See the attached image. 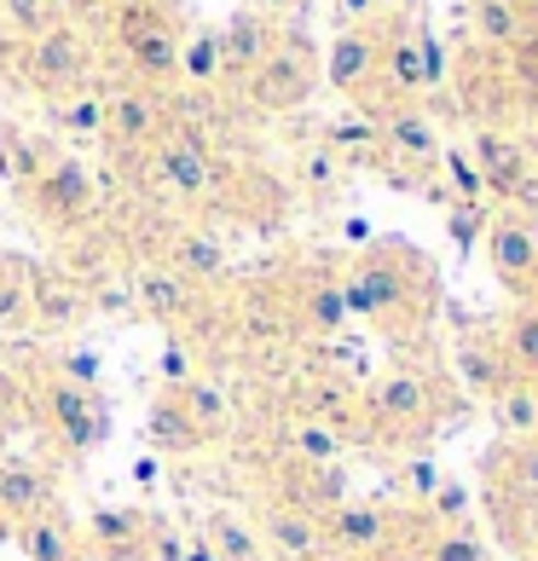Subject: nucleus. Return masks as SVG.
<instances>
[{"label": "nucleus", "mask_w": 538, "mask_h": 561, "mask_svg": "<svg viewBox=\"0 0 538 561\" xmlns=\"http://www.w3.org/2000/svg\"><path fill=\"white\" fill-rule=\"evenodd\" d=\"M180 76L197 81V88L220 81V41H215V30H197L192 41H180Z\"/></svg>", "instance_id": "nucleus-38"}, {"label": "nucleus", "mask_w": 538, "mask_h": 561, "mask_svg": "<svg viewBox=\"0 0 538 561\" xmlns=\"http://www.w3.org/2000/svg\"><path fill=\"white\" fill-rule=\"evenodd\" d=\"M388 35H394V18H365V24H342L336 41L324 53V70L319 81L336 99H365L370 81L382 76V53H388Z\"/></svg>", "instance_id": "nucleus-8"}, {"label": "nucleus", "mask_w": 538, "mask_h": 561, "mask_svg": "<svg viewBox=\"0 0 538 561\" xmlns=\"http://www.w3.org/2000/svg\"><path fill=\"white\" fill-rule=\"evenodd\" d=\"M377 145L400 162V169H411V174L440 169V157H446V139H440V128H434V116H428L423 105L382 111V116H377Z\"/></svg>", "instance_id": "nucleus-15"}, {"label": "nucleus", "mask_w": 538, "mask_h": 561, "mask_svg": "<svg viewBox=\"0 0 538 561\" xmlns=\"http://www.w3.org/2000/svg\"><path fill=\"white\" fill-rule=\"evenodd\" d=\"M58 504V474L35 457H7L0 451V533L24 527L30 515Z\"/></svg>", "instance_id": "nucleus-18"}, {"label": "nucleus", "mask_w": 538, "mask_h": 561, "mask_svg": "<svg viewBox=\"0 0 538 561\" xmlns=\"http://www.w3.org/2000/svg\"><path fill=\"white\" fill-rule=\"evenodd\" d=\"M174 122H169V105L157 99V88H116L105 93V145L111 151H151V145L169 134Z\"/></svg>", "instance_id": "nucleus-13"}, {"label": "nucleus", "mask_w": 538, "mask_h": 561, "mask_svg": "<svg viewBox=\"0 0 538 561\" xmlns=\"http://www.w3.org/2000/svg\"><path fill=\"white\" fill-rule=\"evenodd\" d=\"M116 7H122V0H116ZM157 7H169V0H157Z\"/></svg>", "instance_id": "nucleus-52"}, {"label": "nucleus", "mask_w": 538, "mask_h": 561, "mask_svg": "<svg viewBox=\"0 0 538 561\" xmlns=\"http://www.w3.org/2000/svg\"><path fill=\"white\" fill-rule=\"evenodd\" d=\"M58 122H65V134H81V139H105V93H93V88H81L70 93L65 105H58Z\"/></svg>", "instance_id": "nucleus-39"}, {"label": "nucleus", "mask_w": 538, "mask_h": 561, "mask_svg": "<svg viewBox=\"0 0 538 561\" xmlns=\"http://www.w3.org/2000/svg\"><path fill=\"white\" fill-rule=\"evenodd\" d=\"M440 162L451 169V185L463 192V203H481V197H487V185H481V169H474V157H463V151H446Z\"/></svg>", "instance_id": "nucleus-43"}, {"label": "nucleus", "mask_w": 538, "mask_h": 561, "mask_svg": "<svg viewBox=\"0 0 538 561\" xmlns=\"http://www.w3.org/2000/svg\"><path fill=\"white\" fill-rule=\"evenodd\" d=\"M93 70V47H88V35H81L76 24H53L30 35V47H24V81L35 93H47V99H70L81 93V81H88Z\"/></svg>", "instance_id": "nucleus-11"}, {"label": "nucleus", "mask_w": 538, "mask_h": 561, "mask_svg": "<svg viewBox=\"0 0 538 561\" xmlns=\"http://www.w3.org/2000/svg\"><path fill=\"white\" fill-rule=\"evenodd\" d=\"M30 330V278L24 273H0V336Z\"/></svg>", "instance_id": "nucleus-41"}, {"label": "nucleus", "mask_w": 538, "mask_h": 561, "mask_svg": "<svg viewBox=\"0 0 538 561\" xmlns=\"http://www.w3.org/2000/svg\"><path fill=\"white\" fill-rule=\"evenodd\" d=\"M336 7H342L347 24H365V18H382L388 12V0H336Z\"/></svg>", "instance_id": "nucleus-46"}, {"label": "nucleus", "mask_w": 538, "mask_h": 561, "mask_svg": "<svg viewBox=\"0 0 538 561\" xmlns=\"http://www.w3.org/2000/svg\"><path fill=\"white\" fill-rule=\"evenodd\" d=\"M487 266L515 301H538V209H499L487 220Z\"/></svg>", "instance_id": "nucleus-9"}, {"label": "nucleus", "mask_w": 538, "mask_h": 561, "mask_svg": "<svg viewBox=\"0 0 538 561\" xmlns=\"http://www.w3.org/2000/svg\"><path fill=\"white\" fill-rule=\"evenodd\" d=\"M162 377H169V388H180L185 377H197V370H192V347H180V342L162 347Z\"/></svg>", "instance_id": "nucleus-45"}, {"label": "nucleus", "mask_w": 538, "mask_h": 561, "mask_svg": "<svg viewBox=\"0 0 538 561\" xmlns=\"http://www.w3.org/2000/svg\"><path fill=\"white\" fill-rule=\"evenodd\" d=\"M99 313L93 307V289L81 278H30V330H47V336H65V330H81Z\"/></svg>", "instance_id": "nucleus-21"}, {"label": "nucleus", "mask_w": 538, "mask_h": 561, "mask_svg": "<svg viewBox=\"0 0 538 561\" xmlns=\"http://www.w3.org/2000/svg\"><path fill=\"white\" fill-rule=\"evenodd\" d=\"M185 561H215V556H209V545H203V538H197V545L185 550Z\"/></svg>", "instance_id": "nucleus-48"}, {"label": "nucleus", "mask_w": 538, "mask_h": 561, "mask_svg": "<svg viewBox=\"0 0 538 561\" xmlns=\"http://www.w3.org/2000/svg\"><path fill=\"white\" fill-rule=\"evenodd\" d=\"M289 301V319H296V336H336V330L354 319L347 313V296H342V278H301L284 289Z\"/></svg>", "instance_id": "nucleus-22"}, {"label": "nucleus", "mask_w": 538, "mask_h": 561, "mask_svg": "<svg viewBox=\"0 0 538 561\" xmlns=\"http://www.w3.org/2000/svg\"><path fill=\"white\" fill-rule=\"evenodd\" d=\"M423 561H492V545L474 527H451V533H428Z\"/></svg>", "instance_id": "nucleus-37"}, {"label": "nucleus", "mask_w": 538, "mask_h": 561, "mask_svg": "<svg viewBox=\"0 0 538 561\" xmlns=\"http://www.w3.org/2000/svg\"><path fill=\"white\" fill-rule=\"evenodd\" d=\"M499 353L515 377H533L538 382V301H510V313L499 319Z\"/></svg>", "instance_id": "nucleus-30"}, {"label": "nucleus", "mask_w": 538, "mask_h": 561, "mask_svg": "<svg viewBox=\"0 0 538 561\" xmlns=\"http://www.w3.org/2000/svg\"><path fill=\"white\" fill-rule=\"evenodd\" d=\"M47 370H58V377H65V382L99 388V353H65V359H53Z\"/></svg>", "instance_id": "nucleus-44"}, {"label": "nucleus", "mask_w": 538, "mask_h": 561, "mask_svg": "<svg viewBox=\"0 0 538 561\" xmlns=\"http://www.w3.org/2000/svg\"><path fill=\"white\" fill-rule=\"evenodd\" d=\"M278 446H284L289 463L324 469V463H342V457H347V434H336L330 423H313V417H301V411H296V417L278 428Z\"/></svg>", "instance_id": "nucleus-29"}, {"label": "nucleus", "mask_w": 538, "mask_h": 561, "mask_svg": "<svg viewBox=\"0 0 538 561\" xmlns=\"http://www.w3.org/2000/svg\"><path fill=\"white\" fill-rule=\"evenodd\" d=\"M145 533H151V515L139 504H99L81 522V545L93 561H145Z\"/></svg>", "instance_id": "nucleus-19"}, {"label": "nucleus", "mask_w": 538, "mask_h": 561, "mask_svg": "<svg viewBox=\"0 0 538 561\" xmlns=\"http://www.w3.org/2000/svg\"><path fill=\"white\" fill-rule=\"evenodd\" d=\"M451 377L463 382L469 400L492 405L515 370L504 365V353H499V342H492V336H469V342H458V353H451Z\"/></svg>", "instance_id": "nucleus-26"}, {"label": "nucleus", "mask_w": 538, "mask_h": 561, "mask_svg": "<svg viewBox=\"0 0 538 561\" xmlns=\"http://www.w3.org/2000/svg\"><path fill=\"white\" fill-rule=\"evenodd\" d=\"M423 522H428V533H451V527H469V492L458 486V481H440L428 497H423Z\"/></svg>", "instance_id": "nucleus-35"}, {"label": "nucleus", "mask_w": 538, "mask_h": 561, "mask_svg": "<svg viewBox=\"0 0 538 561\" xmlns=\"http://www.w3.org/2000/svg\"><path fill=\"white\" fill-rule=\"evenodd\" d=\"M145 157H151V174L162 180V192L192 203V209L220 192V169H215L209 145L197 139V128H169Z\"/></svg>", "instance_id": "nucleus-12"}, {"label": "nucleus", "mask_w": 538, "mask_h": 561, "mask_svg": "<svg viewBox=\"0 0 538 561\" xmlns=\"http://www.w3.org/2000/svg\"><path fill=\"white\" fill-rule=\"evenodd\" d=\"M174 400H180V411H185V423H192L197 446L226 440V434H232V423H238L232 393H226L215 377H185V382L174 388Z\"/></svg>", "instance_id": "nucleus-25"}, {"label": "nucleus", "mask_w": 538, "mask_h": 561, "mask_svg": "<svg viewBox=\"0 0 538 561\" xmlns=\"http://www.w3.org/2000/svg\"><path fill=\"white\" fill-rule=\"evenodd\" d=\"M405 481L417 486V504H423V497H428L434 486H440V481H434V469H428V463H405Z\"/></svg>", "instance_id": "nucleus-47"}, {"label": "nucleus", "mask_w": 538, "mask_h": 561, "mask_svg": "<svg viewBox=\"0 0 538 561\" xmlns=\"http://www.w3.org/2000/svg\"><path fill=\"white\" fill-rule=\"evenodd\" d=\"M203 545H209L215 561H266L255 522H250V515H232V510H209V515H203Z\"/></svg>", "instance_id": "nucleus-32"}, {"label": "nucleus", "mask_w": 538, "mask_h": 561, "mask_svg": "<svg viewBox=\"0 0 538 561\" xmlns=\"http://www.w3.org/2000/svg\"><path fill=\"white\" fill-rule=\"evenodd\" d=\"M487 481H492V492L538 504V440H510L504 434V440L487 451Z\"/></svg>", "instance_id": "nucleus-28"}, {"label": "nucleus", "mask_w": 538, "mask_h": 561, "mask_svg": "<svg viewBox=\"0 0 538 561\" xmlns=\"http://www.w3.org/2000/svg\"><path fill=\"white\" fill-rule=\"evenodd\" d=\"M451 388L434 370L400 365L365 388V446H388V451H411L423 446L434 428L451 417Z\"/></svg>", "instance_id": "nucleus-2"}, {"label": "nucleus", "mask_w": 538, "mask_h": 561, "mask_svg": "<svg viewBox=\"0 0 538 561\" xmlns=\"http://www.w3.org/2000/svg\"><path fill=\"white\" fill-rule=\"evenodd\" d=\"M469 157L481 169L487 197H499V209H538V169L527 139H515L510 128H474Z\"/></svg>", "instance_id": "nucleus-10"}, {"label": "nucleus", "mask_w": 538, "mask_h": 561, "mask_svg": "<svg viewBox=\"0 0 538 561\" xmlns=\"http://www.w3.org/2000/svg\"><path fill=\"white\" fill-rule=\"evenodd\" d=\"M151 440L162 446V451H185V446H197V434H192V423H185V411H180V400H174V388L162 393V400L151 405Z\"/></svg>", "instance_id": "nucleus-36"}, {"label": "nucleus", "mask_w": 538, "mask_h": 561, "mask_svg": "<svg viewBox=\"0 0 538 561\" xmlns=\"http://www.w3.org/2000/svg\"><path fill=\"white\" fill-rule=\"evenodd\" d=\"M487 209H481V203H458V209H451V243H458V249H474V243H481L487 238Z\"/></svg>", "instance_id": "nucleus-42"}, {"label": "nucleus", "mask_w": 538, "mask_h": 561, "mask_svg": "<svg viewBox=\"0 0 538 561\" xmlns=\"http://www.w3.org/2000/svg\"><path fill=\"white\" fill-rule=\"evenodd\" d=\"M284 497H289L296 510H307L313 522H324L330 510H342V504H347V474H342V463H324V469H301V463H296V474H289Z\"/></svg>", "instance_id": "nucleus-31"}, {"label": "nucleus", "mask_w": 538, "mask_h": 561, "mask_svg": "<svg viewBox=\"0 0 538 561\" xmlns=\"http://www.w3.org/2000/svg\"><path fill=\"white\" fill-rule=\"evenodd\" d=\"M111 30H116V47L128 58L139 88L180 76V30H174L169 7H157V0H122Z\"/></svg>", "instance_id": "nucleus-4"}, {"label": "nucleus", "mask_w": 538, "mask_h": 561, "mask_svg": "<svg viewBox=\"0 0 538 561\" xmlns=\"http://www.w3.org/2000/svg\"><path fill=\"white\" fill-rule=\"evenodd\" d=\"M296 411L313 423H330L336 434H347V446L365 440V388L347 382L342 370H313L296 393Z\"/></svg>", "instance_id": "nucleus-16"}, {"label": "nucleus", "mask_w": 538, "mask_h": 561, "mask_svg": "<svg viewBox=\"0 0 538 561\" xmlns=\"http://www.w3.org/2000/svg\"><path fill=\"white\" fill-rule=\"evenodd\" d=\"M12 538H18V550H24V561H88L81 527H76V515L65 504L30 515L24 527H12Z\"/></svg>", "instance_id": "nucleus-24"}, {"label": "nucleus", "mask_w": 538, "mask_h": 561, "mask_svg": "<svg viewBox=\"0 0 538 561\" xmlns=\"http://www.w3.org/2000/svg\"><path fill=\"white\" fill-rule=\"evenodd\" d=\"M313 93H319V58H313V47H307L301 35L278 30L273 53H266L261 70L243 81V99H250L255 111H266V116H289V111H301Z\"/></svg>", "instance_id": "nucleus-5"}, {"label": "nucleus", "mask_w": 538, "mask_h": 561, "mask_svg": "<svg viewBox=\"0 0 538 561\" xmlns=\"http://www.w3.org/2000/svg\"><path fill=\"white\" fill-rule=\"evenodd\" d=\"M215 41H220V81H238V88H243V81L261 70V58L273 53L278 30H273V18H266V12L243 7V12H232L215 30Z\"/></svg>", "instance_id": "nucleus-20"}, {"label": "nucleus", "mask_w": 538, "mask_h": 561, "mask_svg": "<svg viewBox=\"0 0 538 561\" xmlns=\"http://www.w3.org/2000/svg\"><path fill=\"white\" fill-rule=\"evenodd\" d=\"M342 296H347V313L365 319L377 336L411 342V336H428L434 307H440V278H434V261L423 249L370 243L347 261Z\"/></svg>", "instance_id": "nucleus-1"}, {"label": "nucleus", "mask_w": 538, "mask_h": 561, "mask_svg": "<svg viewBox=\"0 0 538 561\" xmlns=\"http://www.w3.org/2000/svg\"><path fill=\"white\" fill-rule=\"evenodd\" d=\"M296 180H301L313 197H330V192L342 185V157L330 151V145H307L301 162H296Z\"/></svg>", "instance_id": "nucleus-40"}, {"label": "nucleus", "mask_w": 538, "mask_h": 561, "mask_svg": "<svg viewBox=\"0 0 538 561\" xmlns=\"http://www.w3.org/2000/svg\"><path fill=\"white\" fill-rule=\"evenodd\" d=\"M128 301L139 307V319L180 324V319L197 307V289H192V284H180L169 266L145 261V266H134V273H128Z\"/></svg>", "instance_id": "nucleus-23"}, {"label": "nucleus", "mask_w": 538, "mask_h": 561, "mask_svg": "<svg viewBox=\"0 0 538 561\" xmlns=\"http://www.w3.org/2000/svg\"><path fill=\"white\" fill-rule=\"evenodd\" d=\"M24 400L35 411V423L47 428V440L65 457H88L93 446H105L111 417H105L99 388H81V382H65L58 370H41V377H30Z\"/></svg>", "instance_id": "nucleus-3"}, {"label": "nucleus", "mask_w": 538, "mask_h": 561, "mask_svg": "<svg viewBox=\"0 0 538 561\" xmlns=\"http://www.w3.org/2000/svg\"><path fill=\"white\" fill-rule=\"evenodd\" d=\"M492 561H527V556H515V550H504V556H492Z\"/></svg>", "instance_id": "nucleus-49"}, {"label": "nucleus", "mask_w": 538, "mask_h": 561, "mask_svg": "<svg viewBox=\"0 0 538 561\" xmlns=\"http://www.w3.org/2000/svg\"><path fill=\"white\" fill-rule=\"evenodd\" d=\"M238 336L250 347H284L296 342V319H289L284 289H250L238 307Z\"/></svg>", "instance_id": "nucleus-27"}, {"label": "nucleus", "mask_w": 538, "mask_h": 561, "mask_svg": "<svg viewBox=\"0 0 538 561\" xmlns=\"http://www.w3.org/2000/svg\"><path fill=\"white\" fill-rule=\"evenodd\" d=\"M24 197H30V215L41 226L76 232V226H88V215L99 209V180L81 157H47L41 174L24 185Z\"/></svg>", "instance_id": "nucleus-6"}, {"label": "nucleus", "mask_w": 538, "mask_h": 561, "mask_svg": "<svg viewBox=\"0 0 538 561\" xmlns=\"http://www.w3.org/2000/svg\"><path fill=\"white\" fill-rule=\"evenodd\" d=\"M41 162H47V151L24 134V128H12V122H0V174H7L18 192L41 174Z\"/></svg>", "instance_id": "nucleus-34"}, {"label": "nucleus", "mask_w": 538, "mask_h": 561, "mask_svg": "<svg viewBox=\"0 0 538 561\" xmlns=\"http://www.w3.org/2000/svg\"><path fill=\"white\" fill-rule=\"evenodd\" d=\"M533 169H538V145H533Z\"/></svg>", "instance_id": "nucleus-51"}, {"label": "nucleus", "mask_w": 538, "mask_h": 561, "mask_svg": "<svg viewBox=\"0 0 538 561\" xmlns=\"http://www.w3.org/2000/svg\"><path fill=\"white\" fill-rule=\"evenodd\" d=\"M255 533H261V550L266 561H330L324 556V527L313 522L307 510H296L289 497H261L255 504Z\"/></svg>", "instance_id": "nucleus-14"}, {"label": "nucleus", "mask_w": 538, "mask_h": 561, "mask_svg": "<svg viewBox=\"0 0 538 561\" xmlns=\"http://www.w3.org/2000/svg\"><path fill=\"white\" fill-rule=\"evenodd\" d=\"M324 556L330 561H388L405 533V515L388 510V504H359V497H347L342 510L324 515Z\"/></svg>", "instance_id": "nucleus-7"}, {"label": "nucleus", "mask_w": 538, "mask_h": 561, "mask_svg": "<svg viewBox=\"0 0 538 561\" xmlns=\"http://www.w3.org/2000/svg\"><path fill=\"white\" fill-rule=\"evenodd\" d=\"M527 7L522 0H474V35L487 41L492 53H510L527 41Z\"/></svg>", "instance_id": "nucleus-33"}, {"label": "nucleus", "mask_w": 538, "mask_h": 561, "mask_svg": "<svg viewBox=\"0 0 538 561\" xmlns=\"http://www.w3.org/2000/svg\"><path fill=\"white\" fill-rule=\"evenodd\" d=\"M261 7H289V0H261Z\"/></svg>", "instance_id": "nucleus-50"}, {"label": "nucleus", "mask_w": 538, "mask_h": 561, "mask_svg": "<svg viewBox=\"0 0 538 561\" xmlns=\"http://www.w3.org/2000/svg\"><path fill=\"white\" fill-rule=\"evenodd\" d=\"M157 266H169V273L180 284H192V289H215V284H226V273H232L226 243L209 232V226H174V232L162 238Z\"/></svg>", "instance_id": "nucleus-17"}]
</instances>
